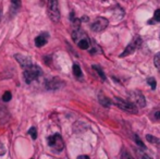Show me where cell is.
Returning <instances> with one entry per match:
<instances>
[{"label": "cell", "mask_w": 160, "mask_h": 159, "mask_svg": "<svg viewBox=\"0 0 160 159\" xmlns=\"http://www.w3.org/2000/svg\"><path fill=\"white\" fill-rule=\"evenodd\" d=\"M147 83H148L149 85L152 86V89H156V86H157V83H156V80L154 77H149L147 80Z\"/></svg>", "instance_id": "cell-18"}, {"label": "cell", "mask_w": 160, "mask_h": 159, "mask_svg": "<svg viewBox=\"0 0 160 159\" xmlns=\"http://www.w3.org/2000/svg\"><path fill=\"white\" fill-rule=\"evenodd\" d=\"M48 145L52 148V151L56 153H60L64 148V143H63L62 136L60 134H54L48 137Z\"/></svg>", "instance_id": "cell-5"}, {"label": "cell", "mask_w": 160, "mask_h": 159, "mask_svg": "<svg viewBox=\"0 0 160 159\" xmlns=\"http://www.w3.org/2000/svg\"><path fill=\"white\" fill-rule=\"evenodd\" d=\"M40 74H42V70H40L39 67L32 64V65H29V68L24 69L23 76H24L25 82L27 83V84H29V83H32L33 81H35L37 77H39Z\"/></svg>", "instance_id": "cell-2"}, {"label": "cell", "mask_w": 160, "mask_h": 159, "mask_svg": "<svg viewBox=\"0 0 160 159\" xmlns=\"http://www.w3.org/2000/svg\"><path fill=\"white\" fill-rule=\"evenodd\" d=\"M155 145H156V146H157V147L160 149V139H157V142H156V144Z\"/></svg>", "instance_id": "cell-27"}, {"label": "cell", "mask_w": 160, "mask_h": 159, "mask_svg": "<svg viewBox=\"0 0 160 159\" xmlns=\"http://www.w3.org/2000/svg\"><path fill=\"white\" fill-rule=\"evenodd\" d=\"M48 39H49V34L47 32H44V33L39 34L35 38V45L37 46V47H43V46H45L46 44L48 43Z\"/></svg>", "instance_id": "cell-10"}, {"label": "cell", "mask_w": 160, "mask_h": 159, "mask_svg": "<svg viewBox=\"0 0 160 159\" xmlns=\"http://www.w3.org/2000/svg\"><path fill=\"white\" fill-rule=\"evenodd\" d=\"M129 96H130V99L132 100L133 104H135L136 106L138 107H142L144 108L146 106V100H145V97L144 95L140 93V91H132L129 93Z\"/></svg>", "instance_id": "cell-6"}, {"label": "cell", "mask_w": 160, "mask_h": 159, "mask_svg": "<svg viewBox=\"0 0 160 159\" xmlns=\"http://www.w3.org/2000/svg\"><path fill=\"white\" fill-rule=\"evenodd\" d=\"M73 74H74L76 77L82 76V70H81L78 64H73Z\"/></svg>", "instance_id": "cell-14"}, {"label": "cell", "mask_w": 160, "mask_h": 159, "mask_svg": "<svg viewBox=\"0 0 160 159\" xmlns=\"http://www.w3.org/2000/svg\"><path fill=\"white\" fill-rule=\"evenodd\" d=\"M154 17H155V20H156V21L160 22V9H158V10H156V11H155Z\"/></svg>", "instance_id": "cell-23"}, {"label": "cell", "mask_w": 160, "mask_h": 159, "mask_svg": "<svg viewBox=\"0 0 160 159\" xmlns=\"http://www.w3.org/2000/svg\"><path fill=\"white\" fill-rule=\"evenodd\" d=\"M47 7H48L49 17L54 22H58L60 20V11H59L58 0H47Z\"/></svg>", "instance_id": "cell-4"}, {"label": "cell", "mask_w": 160, "mask_h": 159, "mask_svg": "<svg viewBox=\"0 0 160 159\" xmlns=\"http://www.w3.org/2000/svg\"><path fill=\"white\" fill-rule=\"evenodd\" d=\"M93 69H94V70H96L97 74L99 75L100 77H101V80H103V81H106V75H105V73H103V71L101 70V68H100V67H98V65H93Z\"/></svg>", "instance_id": "cell-13"}, {"label": "cell", "mask_w": 160, "mask_h": 159, "mask_svg": "<svg viewBox=\"0 0 160 159\" xmlns=\"http://www.w3.org/2000/svg\"><path fill=\"white\" fill-rule=\"evenodd\" d=\"M107 26H108V20L105 17H98L97 20L91 24V30L97 33V32L103 31Z\"/></svg>", "instance_id": "cell-8"}, {"label": "cell", "mask_w": 160, "mask_h": 159, "mask_svg": "<svg viewBox=\"0 0 160 159\" xmlns=\"http://www.w3.org/2000/svg\"><path fill=\"white\" fill-rule=\"evenodd\" d=\"M155 117H156V119H159L160 120V111L156 112V114H155Z\"/></svg>", "instance_id": "cell-26"}, {"label": "cell", "mask_w": 160, "mask_h": 159, "mask_svg": "<svg viewBox=\"0 0 160 159\" xmlns=\"http://www.w3.org/2000/svg\"><path fill=\"white\" fill-rule=\"evenodd\" d=\"M15 59L17 60V62L20 63V65L22 68L26 69L29 68V65H32V60L26 56H23V55H15Z\"/></svg>", "instance_id": "cell-11"}, {"label": "cell", "mask_w": 160, "mask_h": 159, "mask_svg": "<svg viewBox=\"0 0 160 159\" xmlns=\"http://www.w3.org/2000/svg\"><path fill=\"white\" fill-rule=\"evenodd\" d=\"M21 7V0H11V9L13 11H17Z\"/></svg>", "instance_id": "cell-15"}, {"label": "cell", "mask_w": 160, "mask_h": 159, "mask_svg": "<svg viewBox=\"0 0 160 159\" xmlns=\"http://www.w3.org/2000/svg\"><path fill=\"white\" fill-rule=\"evenodd\" d=\"M72 36H73V39H74V42L76 43V45L78 46V48L86 50V49H88L89 47H91V42H89L87 35H86L83 31L76 29L73 32Z\"/></svg>", "instance_id": "cell-1"}, {"label": "cell", "mask_w": 160, "mask_h": 159, "mask_svg": "<svg viewBox=\"0 0 160 159\" xmlns=\"http://www.w3.org/2000/svg\"><path fill=\"white\" fill-rule=\"evenodd\" d=\"M114 102H115V105L123 111H126V112L134 114L138 112L137 106H135V104L128 101V100H123L120 97H114Z\"/></svg>", "instance_id": "cell-3"}, {"label": "cell", "mask_w": 160, "mask_h": 159, "mask_svg": "<svg viewBox=\"0 0 160 159\" xmlns=\"http://www.w3.org/2000/svg\"><path fill=\"white\" fill-rule=\"evenodd\" d=\"M134 139H135V143H136L137 145H138V146H140V148H143V149H146V146H145V144H144L143 142H142V141H140V139L138 136H137L136 134H135L134 135Z\"/></svg>", "instance_id": "cell-16"}, {"label": "cell", "mask_w": 160, "mask_h": 159, "mask_svg": "<svg viewBox=\"0 0 160 159\" xmlns=\"http://www.w3.org/2000/svg\"><path fill=\"white\" fill-rule=\"evenodd\" d=\"M63 85H64V83L60 79L54 77L52 80H49L48 82H47V84H46V87L48 88V89H58V88L62 87Z\"/></svg>", "instance_id": "cell-9"}, {"label": "cell", "mask_w": 160, "mask_h": 159, "mask_svg": "<svg viewBox=\"0 0 160 159\" xmlns=\"http://www.w3.org/2000/svg\"><path fill=\"white\" fill-rule=\"evenodd\" d=\"M29 135H31L32 139H37V132H36V129H35V128H31V129H29Z\"/></svg>", "instance_id": "cell-20"}, {"label": "cell", "mask_w": 160, "mask_h": 159, "mask_svg": "<svg viewBox=\"0 0 160 159\" xmlns=\"http://www.w3.org/2000/svg\"><path fill=\"white\" fill-rule=\"evenodd\" d=\"M77 159H89V157L86 156V155H81V156L77 157Z\"/></svg>", "instance_id": "cell-25"}, {"label": "cell", "mask_w": 160, "mask_h": 159, "mask_svg": "<svg viewBox=\"0 0 160 159\" xmlns=\"http://www.w3.org/2000/svg\"><path fill=\"white\" fill-rule=\"evenodd\" d=\"M154 62H155V65H156V68L160 70V52L156 54V56L154 58Z\"/></svg>", "instance_id": "cell-17"}, {"label": "cell", "mask_w": 160, "mask_h": 159, "mask_svg": "<svg viewBox=\"0 0 160 159\" xmlns=\"http://www.w3.org/2000/svg\"><path fill=\"white\" fill-rule=\"evenodd\" d=\"M11 93L10 92H6L5 94H3V97H2V100L3 101H9V100L11 99Z\"/></svg>", "instance_id": "cell-22"}, {"label": "cell", "mask_w": 160, "mask_h": 159, "mask_svg": "<svg viewBox=\"0 0 160 159\" xmlns=\"http://www.w3.org/2000/svg\"><path fill=\"white\" fill-rule=\"evenodd\" d=\"M121 159H133V157H132V155L129 153L128 151H122V156H121Z\"/></svg>", "instance_id": "cell-19"}, {"label": "cell", "mask_w": 160, "mask_h": 159, "mask_svg": "<svg viewBox=\"0 0 160 159\" xmlns=\"http://www.w3.org/2000/svg\"><path fill=\"white\" fill-rule=\"evenodd\" d=\"M6 154V147H5V145L2 143L0 142V156H3Z\"/></svg>", "instance_id": "cell-24"}, {"label": "cell", "mask_w": 160, "mask_h": 159, "mask_svg": "<svg viewBox=\"0 0 160 159\" xmlns=\"http://www.w3.org/2000/svg\"><path fill=\"white\" fill-rule=\"evenodd\" d=\"M137 155H138L140 159H152V158H150V157L148 156V155H146V154H145V153H143V151H137Z\"/></svg>", "instance_id": "cell-21"}, {"label": "cell", "mask_w": 160, "mask_h": 159, "mask_svg": "<svg viewBox=\"0 0 160 159\" xmlns=\"http://www.w3.org/2000/svg\"><path fill=\"white\" fill-rule=\"evenodd\" d=\"M140 44H142V39L140 38V36H136L134 38V39L132 40L131 43L129 44V45L126 46V48L124 49V51H123L122 54L120 55V57H126V56H129V55L133 54L135 50H136L138 47L140 46Z\"/></svg>", "instance_id": "cell-7"}, {"label": "cell", "mask_w": 160, "mask_h": 159, "mask_svg": "<svg viewBox=\"0 0 160 159\" xmlns=\"http://www.w3.org/2000/svg\"><path fill=\"white\" fill-rule=\"evenodd\" d=\"M98 101H99L100 105H103V107H110V106H111V101H110V99L107 98V97L103 94H101V93L98 95Z\"/></svg>", "instance_id": "cell-12"}]
</instances>
